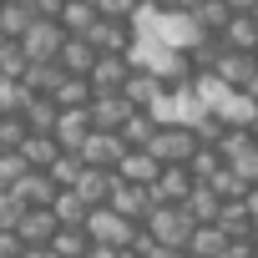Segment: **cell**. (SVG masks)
Here are the masks:
<instances>
[{
    "label": "cell",
    "mask_w": 258,
    "mask_h": 258,
    "mask_svg": "<svg viewBox=\"0 0 258 258\" xmlns=\"http://www.w3.org/2000/svg\"><path fill=\"white\" fill-rule=\"evenodd\" d=\"M147 228H152V238H157V243H177V248H187V238H192L198 218H192V208H187V203H157V208H152V218H147Z\"/></svg>",
    "instance_id": "obj_1"
},
{
    "label": "cell",
    "mask_w": 258,
    "mask_h": 258,
    "mask_svg": "<svg viewBox=\"0 0 258 258\" xmlns=\"http://www.w3.org/2000/svg\"><path fill=\"white\" fill-rule=\"evenodd\" d=\"M86 233H91L96 243L132 248V238L142 233V223H137V218H126V213H116V208L106 203V208H91V218H86Z\"/></svg>",
    "instance_id": "obj_2"
},
{
    "label": "cell",
    "mask_w": 258,
    "mask_h": 258,
    "mask_svg": "<svg viewBox=\"0 0 258 258\" xmlns=\"http://www.w3.org/2000/svg\"><path fill=\"white\" fill-rule=\"evenodd\" d=\"M198 147H203V142H198V132H192L187 121H162L157 137H152V152H157L162 162H192Z\"/></svg>",
    "instance_id": "obj_3"
},
{
    "label": "cell",
    "mask_w": 258,
    "mask_h": 258,
    "mask_svg": "<svg viewBox=\"0 0 258 258\" xmlns=\"http://www.w3.org/2000/svg\"><path fill=\"white\" fill-rule=\"evenodd\" d=\"M157 36H162L167 46H177V51H192L198 41H208V31H203V21H198L192 11H167V6H162Z\"/></svg>",
    "instance_id": "obj_4"
},
{
    "label": "cell",
    "mask_w": 258,
    "mask_h": 258,
    "mask_svg": "<svg viewBox=\"0 0 258 258\" xmlns=\"http://www.w3.org/2000/svg\"><path fill=\"white\" fill-rule=\"evenodd\" d=\"M132 111H142L126 91H96V101H91V121L101 126V132H121L126 121H132Z\"/></svg>",
    "instance_id": "obj_5"
},
{
    "label": "cell",
    "mask_w": 258,
    "mask_h": 258,
    "mask_svg": "<svg viewBox=\"0 0 258 258\" xmlns=\"http://www.w3.org/2000/svg\"><path fill=\"white\" fill-rule=\"evenodd\" d=\"M126 152H132V142H126L121 132H101V126L81 142L86 167H121V157H126Z\"/></svg>",
    "instance_id": "obj_6"
},
{
    "label": "cell",
    "mask_w": 258,
    "mask_h": 258,
    "mask_svg": "<svg viewBox=\"0 0 258 258\" xmlns=\"http://www.w3.org/2000/svg\"><path fill=\"white\" fill-rule=\"evenodd\" d=\"M132 56L126 51H101L96 66H91V86L96 91H126V81H132Z\"/></svg>",
    "instance_id": "obj_7"
},
{
    "label": "cell",
    "mask_w": 258,
    "mask_h": 258,
    "mask_svg": "<svg viewBox=\"0 0 258 258\" xmlns=\"http://www.w3.org/2000/svg\"><path fill=\"white\" fill-rule=\"evenodd\" d=\"M192 187H198V172H192L187 162H167L162 177L152 182V198H157V203H187Z\"/></svg>",
    "instance_id": "obj_8"
},
{
    "label": "cell",
    "mask_w": 258,
    "mask_h": 258,
    "mask_svg": "<svg viewBox=\"0 0 258 258\" xmlns=\"http://www.w3.org/2000/svg\"><path fill=\"white\" fill-rule=\"evenodd\" d=\"M96 132V121H91V106H61V121H56V137L66 152H81V142Z\"/></svg>",
    "instance_id": "obj_9"
},
{
    "label": "cell",
    "mask_w": 258,
    "mask_h": 258,
    "mask_svg": "<svg viewBox=\"0 0 258 258\" xmlns=\"http://www.w3.org/2000/svg\"><path fill=\"white\" fill-rule=\"evenodd\" d=\"M16 198L26 203V208H51L56 198H61V182L46 172V167H31L26 177H21V187H16Z\"/></svg>",
    "instance_id": "obj_10"
},
{
    "label": "cell",
    "mask_w": 258,
    "mask_h": 258,
    "mask_svg": "<svg viewBox=\"0 0 258 258\" xmlns=\"http://www.w3.org/2000/svg\"><path fill=\"white\" fill-rule=\"evenodd\" d=\"M116 182H121V172H116V167H86V172H81V182H76V192H81L91 208H106V203H111V192H116Z\"/></svg>",
    "instance_id": "obj_11"
},
{
    "label": "cell",
    "mask_w": 258,
    "mask_h": 258,
    "mask_svg": "<svg viewBox=\"0 0 258 258\" xmlns=\"http://www.w3.org/2000/svg\"><path fill=\"white\" fill-rule=\"evenodd\" d=\"M16 233H21L26 243H51V238L61 233V218H56V208H26L21 223H16Z\"/></svg>",
    "instance_id": "obj_12"
},
{
    "label": "cell",
    "mask_w": 258,
    "mask_h": 258,
    "mask_svg": "<svg viewBox=\"0 0 258 258\" xmlns=\"http://www.w3.org/2000/svg\"><path fill=\"white\" fill-rule=\"evenodd\" d=\"M36 21H41V11L31 0H6V6H0V31H6V41H26V31Z\"/></svg>",
    "instance_id": "obj_13"
},
{
    "label": "cell",
    "mask_w": 258,
    "mask_h": 258,
    "mask_svg": "<svg viewBox=\"0 0 258 258\" xmlns=\"http://www.w3.org/2000/svg\"><path fill=\"white\" fill-rule=\"evenodd\" d=\"M213 71H218L228 86H248V81L258 76V51H233V46H228V51H223V61H218Z\"/></svg>",
    "instance_id": "obj_14"
},
{
    "label": "cell",
    "mask_w": 258,
    "mask_h": 258,
    "mask_svg": "<svg viewBox=\"0 0 258 258\" xmlns=\"http://www.w3.org/2000/svg\"><path fill=\"white\" fill-rule=\"evenodd\" d=\"M96 56H101V51L91 46V36H66V46H61V56H56V61H61L71 76H91Z\"/></svg>",
    "instance_id": "obj_15"
},
{
    "label": "cell",
    "mask_w": 258,
    "mask_h": 258,
    "mask_svg": "<svg viewBox=\"0 0 258 258\" xmlns=\"http://www.w3.org/2000/svg\"><path fill=\"white\" fill-rule=\"evenodd\" d=\"M21 116L31 121V132H56V121H61V101H56L51 91H31V101H26Z\"/></svg>",
    "instance_id": "obj_16"
},
{
    "label": "cell",
    "mask_w": 258,
    "mask_h": 258,
    "mask_svg": "<svg viewBox=\"0 0 258 258\" xmlns=\"http://www.w3.org/2000/svg\"><path fill=\"white\" fill-rule=\"evenodd\" d=\"M228 243H233V238H228V228H223V223H198V228H192V238H187V253H192V258H218Z\"/></svg>",
    "instance_id": "obj_17"
},
{
    "label": "cell",
    "mask_w": 258,
    "mask_h": 258,
    "mask_svg": "<svg viewBox=\"0 0 258 258\" xmlns=\"http://www.w3.org/2000/svg\"><path fill=\"white\" fill-rule=\"evenodd\" d=\"M223 46H233V51H258V16H253V11H233V21H228V31H223Z\"/></svg>",
    "instance_id": "obj_18"
},
{
    "label": "cell",
    "mask_w": 258,
    "mask_h": 258,
    "mask_svg": "<svg viewBox=\"0 0 258 258\" xmlns=\"http://www.w3.org/2000/svg\"><path fill=\"white\" fill-rule=\"evenodd\" d=\"M218 223L228 228V238H253V233H258V218H253L248 198H233V203H223V218H218Z\"/></svg>",
    "instance_id": "obj_19"
},
{
    "label": "cell",
    "mask_w": 258,
    "mask_h": 258,
    "mask_svg": "<svg viewBox=\"0 0 258 258\" xmlns=\"http://www.w3.org/2000/svg\"><path fill=\"white\" fill-rule=\"evenodd\" d=\"M21 152H26V162H31V167H51L66 147H61V137H56V132H31Z\"/></svg>",
    "instance_id": "obj_20"
},
{
    "label": "cell",
    "mask_w": 258,
    "mask_h": 258,
    "mask_svg": "<svg viewBox=\"0 0 258 258\" xmlns=\"http://www.w3.org/2000/svg\"><path fill=\"white\" fill-rule=\"evenodd\" d=\"M223 203H228V198H223L213 182H198V187H192V198H187V208H192V218H198V223H218V218H223Z\"/></svg>",
    "instance_id": "obj_21"
},
{
    "label": "cell",
    "mask_w": 258,
    "mask_h": 258,
    "mask_svg": "<svg viewBox=\"0 0 258 258\" xmlns=\"http://www.w3.org/2000/svg\"><path fill=\"white\" fill-rule=\"evenodd\" d=\"M56 208V218H61V228H86V218H91V203L76 192V187H61V198L51 203Z\"/></svg>",
    "instance_id": "obj_22"
},
{
    "label": "cell",
    "mask_w": 258,
    "mask_h": 258,
    "mask_svg": "<svg viewBox=\"0 0 258 258\" xmlns=\"http://www.w3.org/2000/svg\"><path fill=\"white\" fill-rule=\"evenodd\" d=\"M96 21H101V6H96V0H66V11H61V26H66L71 36H86Z\"/></svg>",
    "instance_id": "obj_23"
},
{
    "label": "cell",
    "mask_w": 258,
    "mask_h": 258,
    "mask_svg": "<svg viewBox=\"0 0 258 258\" xmlns=\"http://www.w3.org/2000/svg\"><path fill=\"white\" fill-rule=\"evenodd\" d=\"M162 91H167V81H162L157 71H132V81H126V96H132L142 111H147V106H152Z\"/></svg>",
    "instance_id": "obj_24"
},
{
    "label": "cell",
    "mask_w": 258,
    "mask_h": 258,
    "mask_svg": "<svg viewBox=\"0 0 258 258\" xmlns=\"http://www.w3.org/2000/svg\"><path fill=\"white\" fill-rule=\"evenodd\" d=\"M51 96H56L61 106H91V101H96V86H91V76H71V71H66V81H61Z\"/></svg>",
    "instance_id": "obj_25"
},
{
    "label": "cell",
    "mask_w": 258,
    "mask_h": 258,
    "mask_svg": "<svg viewBox=\"0 0 258 258\" xmlns=\"http://www.w3.org/2000/svg\"><path fill=\"white\" fill-rule=\"evenodd\" d=\"M91 243H96V238H91L86 228H61V233L51 238V253H56V258H86Z\"/></svg>",
    "instance_id": "obj_26"
},
{
    "label": "cell",
    "mask_w": 258,
    "mask_h": 258,
    "mask_svg": "<svg viewBox=\"0 0 258 258\" xmlns=\"http://www.w3.org/2000/svg\"><path fill=\"white\" fill-rule=\"evenodd\" d=\"M31 137V121L21 111H0V152H21Z\"/></svg>",
    "instance_id": "obj_27"
},
{
    "label": "cell",
    "mask_w": 258,
    "mask_h": 258,
    "mask_svg": "<svg viewBox=\"0 0 258 258\" xmlns=\"http://www.w3.org/2000/svg\"><path fill=\"white\" fill-rule=\"evenodd\" d=\"M192 172H198V182H213L223 167H228V157H223V147H213V142H203L198 152H192V162H187Z\"/></svg>",
    "instance_id": "obj_28"
},
{
    "label": "cell",
    "mask_w": 258,
    "mask_h": 258,
    "mask_svg": "<svg viewBox=\"0 0 258 258\" xmlns=\"http://www.w3.org/2000/svg\"><path fill=\"white\" fill-rule=\"evenodd\" d=\"M192 16L203 21V31H208V36H223V31H228V21H233V6H228V0H203Z\"/></svg>",
    "instance_id": "obj_29"
},
{
    "label": "cell",
    "mask_w": 258,
    "mask_h": 258,
    "mask_svg": "<svg viewBox=\"0 0 258 258\" xmlns=\"http://www.w3.org/2000/svg\"><path fill=\"white\" fill-rule=\"evenodd\" d=\"M157 126H162V121H157L152 111H132V121L121 126V137L132 142V147H152V137H157Z\"/></svg>",
    "instance_id": "obj_30"
},
{
    "label": "cell",
    "mask_w": 258,
    "mask_h": 258,
    "mask_svg": "<svg viewBox=\"0 0 258 258\" xmlns=\"http://www.w3.org/2000/svg\"><path fill=\"white\" fill-rule=\"evenodd\" d=\"M46 172H51L61 187H76V182H81V172H86V157H81V152H61Z\"/></svg>",
    "instance_id": "obj_31"
},
{
    "label": "cell",
    "mask_w": 258,
    "mask_h": 258,
    "mask_svg": "<svg viewBox=\"0 0 258 258\" xmlns=\"http://www.w3.org/2000/svg\"><path fill=\"white\" fill-rule=\"evenodd\" d=\"M26 172H31V162H26V152H0V192H16Z\"/></svg>",
    "instance_id": "obj_32"
},
{
    "label": "cell",
    "mask_w": 258,
    "mask_h": 258,
    "mask_svg": "<svg viewBox=\"0 0 258 258\" xmlns=\"http://www.w3.org/2000/svg\"><path fill=\"white\" fill-rule=\"evenodd\" d=\"M213 187H218V192H223L228 203H233V198H248V192H253V182H248V177H243V172H238L233 162H228V167H223V172L213 177Z\"/></svg>",
    "instance_id": "obj_33"
},
{
    "label": "cell",
    "mask_w": 258,
    "mask_h": 258,
    "mask_svg": "<svg viewBox=\"0 0 258 258\" xmlns=\"http://www.w3.org/2000/svg\"><path fill=\"white\" fill-rule=\"evenodd\" d=\"M101 16H116V21H132V11L142 6V0H96Z\"/></svg>",
    "instance_id": "obj_34"
},
{
    "label": "cell",
    "mask_w": 258,
    "mask_h": 258,
    "mask_svg": "<svg viewBox=\"0 0 258 258\" xmlns=\"http://www.w3.org/2000/svg\"><path fill=\"white\" fill-rule=\"evenodd\" d=\"M21 248H26V238L16 228H0V258H21Z\"/></svg>",
    "instance_id": "obj_35"
},
{
    "label": "cell",
    "mask_w": 258,
    "mask_h": 258,
    "mask_svg": "<svg viewBox=\"0 0 258 258\" xmlns=\"http://www.w3.org/2000/svg\"><path fill=\"white\" fill-rule=\"evenodd\" d=\"M218 258H258V243H253V238H233Z\"/></svg>",
    "instance_id": "obj_36"
},
{
    "label": "cell",
    "mask_w": 258,
    "mask_h": 258,
    "mask_svg": "<svg viewBox=\"0 0 258 258\" xmlns=\"http://www.w3.org/2000/svg\"><path fill=\"white\" fill-rule=\"evenodd\" d=\"M86 258H132L126 248H116V243H91V253Z\"/></svg>",
    "instance_id": "obj_37"
},
{
    "label": "cell",
    "mask_w": 258,
    "mask_h": 258,
    "mask_svg": "<svg viewBox=\"0 0 258 258\" xmlns=\"http://www.w3.org/2000/svg\"><path fill=\"white\" fill-rule=\"evenodd\" d=\"M147 258H192V253H187V248H177V243H157Z\"/></svg>",
    "instance_id": "obj_38"
},
{
    "label": "cell",
    "mask_w": 258,
    "mask_h": 258,
    "mask_svg": "<svg viewBox=\"0 0 258 258\" xmlns=\"http://www.w3.org/2000/svg\"><path fill=\"white\" fill-rule=\"evenodd\" d=\"M21 258H56V253H51V243H26Z\"/></svg>",
    "instance_id": "obj_39"
},
{
    "label": "cell",
    "mask_w": 258,
    "mask_h": 258,
    "mask_svg": "<svg viewBox=\"0 0 258 258\" xmlns=\"http://www.w3.org/2000/svg\"><path fill=\"white\" fill-rule=\"evenodd\" d=\"M31 6H36L41 16H61V11H66V0H31Z\"/></svg>",
    "instance_id": "obj_40"
},
{
    "label": "cell",
    "mask_w": 258,
    "mask_h": 258,
    "mask_svg": "<svg viewBox=\"0 0 258 258\" xmlns=\"http://www.w3.org/2000/svg\"><path fill=\"white\" fill-rule=\"evenodd\" d=\"M157 6H167V11H198L203 0H157Z\"/></svg>",
    "instance_id": "obj_41"
},
{
    "label": "cell",
    "mask_w": 258,
    "mask_h": 258,
    "mask_svg": "<svg viewBox=\"0 0 258 258\" xmlns=\"http://www.w3.org/2000/svg\"><path fill=\"white\" fill-rule=\"evenodd\" d=\"M233 11H258V0H228Z\"/></svg>",
    "instance_id": "obj_42"
},
{
    "label": "cell",
    "mask_w": 258,
    "mask_h": 258,
    "mask_svg": "<svg viewBox=\"0 0 258 258\" xmlns=\"http://www.w3.org/2000/svg\"><path fill=\"white\" fill-rule=\"evenodd\" d=\"M248 91H253V96H258V76H253V81H248Z\"/></svg>",
    "instance_id": "obj_43"
},
{
    "label": "cell",
    "mask_w": 258,
    "mask_h": 258,
    "mask_svg": "<svg viewBox=\"0 0 258 258\" xmlns=\"http://www.w3.org/2000/svg\"><path fill=\"white\" fill-rule=\"evenodd\" d=\"M253 137H258V121H253Z\"/></svg>",
    "instance_id": "obj_44"
},
{
    "label": "cell",
    "mask_w": 258,
    "mask_h": 258,
    "mask_svg": "<svg viewBox=\"0 0 258 258\" xmlns=\"http://www.w3.org/2000/svg\"><path fill=\"white\" fill-rule=\"evenodd\" d=\"M0 41H6V31H0Z\"/></svg>",
    "instance_id": "obj_45"
},
{
    "label": "cell",
    "mask_w": 258,
    "mask_h": 258,
    "mask_svg": "<svg viewBox=\"0 0 258 258\" xmlns=\"http://www.w3.org/2000/svg\"><path fill=\"white\" fill-rule=\"evenodd\" d=\"M0 6H6V0H0Z\"/></svg>",
    "instance_id": "obj_46"
},
{
    "label": "cell",
    "mask_w": 258,
    "mask_h": 258,
    "mask_svg": "<svg viewBox=\"0 0 258 258\" xmlns=\"http://www.w3.org/2000/svg\"><path fill=\"white\" fill-rule=\"evenodd\" d=\"M253 16H258V11H253Z\"/></svg>",
    "instance_id": "obj_47"
}]
</instances>
